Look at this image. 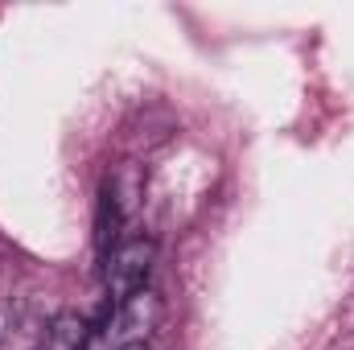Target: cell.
<instances>
[{
  "instance_id": "cell-1",
  "label": "cell",
  "mask_w": 354,
  "mask_h": 350,
  "mask_svg": "<svg viewBox=\"0 0 354 350\" xmlns=\"http://www.w3.org/2000/svg\"><path fill=\"white\" fill-rule=\"evenodd\" d=\"M153 260H157L153 239H124V243L107 248V256H103V284H107V297L124 305L128 297L145 293L149 272H153Z\"/></svg>"
},
{
  "instance_id": "cell-2",
  "label": "cell",
  "mask_w": 354,
  "mask_h": 350,
  "mask_svg": "<svg viewBox=\"0 0 354 350\" xmlns=\"http://www.w3.org/2000/svg\"><path fill=\"white\" fill-rule=\"evenodd\" d=\"M87 322L79 317V313H54L50 317V326L41 330V338H37V347L33 350H87Z\"/></svg>"
},
{
  "instance_id": "cell-3",
  "label": "cell",
  "mask_w": 354,
  "mask_h": 350,
  "mask_svg": "<svg viewBox=\"0 0 354 350\" xmlns=\"http://www.w3.org/2000/svg\"><path fill=\"white\" fill-rule=\"evenodd\" d=\"M120 350H149V342H132V347H120Z\"/></svg>"
}]
</instances>
